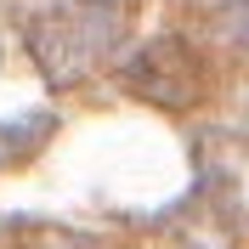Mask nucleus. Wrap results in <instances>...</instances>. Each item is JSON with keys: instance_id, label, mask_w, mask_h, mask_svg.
Returning a JSON list of instances; mask_svg holds the SVG:
<instances>
[{"instance_id": "obj_1", "label": "nucleus", "mask_w": 249, "mask_h": 249, "mask_svg": "<svg viewBox=\"0 0 249 249\" xmlns=\"http://www.w3.org/2000/svg\"><path fill=\"white\" fill-rule=\"evenodd\" d=\"M124 12L119 0H57L29 23V51L51 85H79L119 46Z\"/></svg>"}, {"instance_id": "obj_2", "label": "nucleus", "mask_w": 249, "mask_h": 249, "mask_svg": "<svg viewBox=\"0 0 249 249\" xmlns=\"http://www.w3.org/2000/svg\"><path fill=\"white\" fill-rule=\"evenodd\" d=\"M119 79L142 96V102H159V108H187V102L198 96V57H193V46H187V40L164 34V40H153L147 51H136V57L124 62Z\"/></svg>"}, {"instance_id": "obj_3", "label": "nucleus", "mask_w": 249, "mask_h": 249, "mask_svg": "<svg viewBox=\"0 0 249 249\" xmlns=\"http://www.w3.org/2000/svg\"><path fill=\"white\" fill-rule=\"evenodd\" d=\"M198 187L227 210H249V136H204L198 142Z\"/></svg>"}, {"instance_id": "obj_4", "label": "nucleus", "mask_w": 249, "mask_h": 249, "mask_svg": "<svg viewBox=\"0 0 249 249\" xmlns=\"http://www.w3.org/2000/svg\"><path fill=\"white\" fill-rule=\"evenodd\" d=\"M210 40H215L221 51H232V57H249V0H227V6H215V17H210Z\"/></svg>"}, {"instance_id": "obj_5", "label": "nucleus", "mask_w": 249, "mask_h": 249, "mask_svg": "<svg viewBox=\"0 0 249 249\" xmlns=\"http://www.w3.org/2000/svg\"><path fill=\"white\" fill-rule=\"evenodd\" d=\"M40 136V130H46V119H34V124H0V164H12L17 153H23V136Z\"/></svg>"}]
</instances>
